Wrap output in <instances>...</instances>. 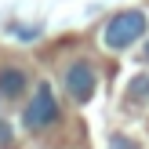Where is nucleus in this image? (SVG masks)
<instances>
[{"mask_svg": "<svg viewBox=\"0 0 149 149\" xmlns=\"http://www.w3.org/2000/svg\"><path fill=\"white\" fill-rule=\"evenodd\" d=\"M146 29H149L146 11H138V7L116 11L113 18L106 22V29H102V44H106L109 51H127V47H135V44L146 36Z\"/></svg>", "mask_w": 149, "mask_h": 149, "instance_id": "1", "label": "nucleus"}, {"mask_svg": "<svg viewBox=\"0 0 149 149\" xmlns=\"http://www.w3.org/2000/svg\"><path fill=\"white\" fill-rule=\"evenodd\" d=\"M58 120H62V109H58L55 87H51L47 80H40V84L33 87V95H29V102L22 106V127L26 131H47V127H55Z\"/></svg>", "mask_w": 149, "mask_h": 149, "instance_id": "2", "label": "nucleus"}, {"mask_svg": "<svg viewBox=\"0 0 149 149\" xmlns=\"http://www.w3.org/2000/svg\"><path fill=\"white\" fill-rule=\"evenodd\" d=\"M62 87H65V95H69V102H77V106H87V102L95 98V87H98L95 65L87 62V58H77V62H69V65H65V73H62Z\"/></svg>", "mask_w": 149, "mask_h": 149, "instance_id": "3", "label": "nucleus"}, {"mask_svg": "<svg viewBox=\"0 0 149 149\" xmlns=\"http://www.w3.org/2000/svg\"><path fill=\"white\" fill-rule=\"evenodd\" d=\"M29 91V73L18 65H4L0 69V102H22Z\"/></svg>", "mask_w": 149, "mask_h": 149, "instance_id": "4", "label": "nucleus"}, {"mask_svg": "<svg viewBox=\"0 0 149 149\" xmlns=\"http://www.w3.org/2000/svg\"><path fill=\"white\" fill-rule=\"evenodd\" d=\"M142 102H149V73H138L127 84V106H142Z\"/></svg>", "mask_w": 149, "mask_h": 149, "instance_id": "5", "label": "nucleus"}, {"mask_svg": "<svg viewBox=\"0 0 149 149\" xmlns=\"http://www.w3.org/2000/svg\"><path fill=\"white\" fill-rule=\"evenodd\" d=\"M109 149H138V146H135V142H127L124 135H113V138H109Z\"/></svg>", "mask_w": 149, "mask_h": 149, "instance_id": "6", "label": "nucleus"}, {"mask_svg": "<svg viewBox=\"0 0 149 149\" xmlns=\"http://www.w3.org/2000/svg\"><path fill=\"white\" fill-rule=\"evenodd\" d=\"M11 33H18V36H26V40H33L40 29H36V26H11Z\"/></svg>", "mask_w": 149, "mask_h": 149, "instance_id": "7", "label": "nucleus"}, {"mask_svg": "<svg viewBox=\"0 0 149 149\" xmlns=\"http://www.w3.org/2000/svg\"><path fill=\"white\" fill-rule=\"evenodd\" d=\"M7 138H11V124L0 116V142H7Z\"/></svg>", "mask_w": 149, "mask_h": 149, "instance_id": "8", "label": "nucleus"}, {"mask_svg": "<svg viewBox=\"0 0 149 149\" xmlns=\"http://www.w3.org/2000/svg\"><path fill=\"white\" fill-rule=\"evenodd\" d=\"M142 62H149V40H146V47H142Z\"/></svg>", "mask_w": 149, "mask_h": 149, "instance_id": "9", "label": "nucleus"}]
</instances>
